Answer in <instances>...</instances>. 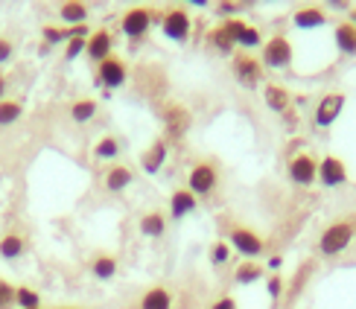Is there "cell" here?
I'll use <instances>...</instances> for the list:
<instances>
[{
	"mask_svg": "<svg viewBox=\"0 0 356 309\" xmlns=\"http://www.w3.org/2000/svg\"><path fill=\"white\" fill-rule=\"evenodd\" d=\"M356 237V225L350 219H339V222H330L321 231L318 237V254L321 257H339L342 251H348L350 242Z\"/></svg>",
	"mask_w": 356,
	"mask_h": 309,
	"instance_id": "obj_1",
	"label": "cell"
},
{
	"mask_svg": "<svg viewBox=\"0 0 356 309\" xmlns=\"http://www.w3.org/2000/svg\"><path fill=\"white\" fill-rule=\"evenodd\" d=\"M292 58H295V47H292V41L286 35H272L269 41H263V47H260L263 67L286 70V67H292Z\"/></svg>",
	"mask_w": 356,
	"mask_h": 309,
	"instance_id": "obj_2",
	"label": "cell"
},
{
	"mask_svg": "<svg viewBox=\"0 0 356 309\" xmlns=\"http://www.w3.org/2000/svg\"><path fill=\"white\" fill-rule=\"evenodd\" d=\"M161 18H164L161 12H152V9H146V6H135V9H126V12H123L120 29H123V35H126L129 41H140V38L152 29L155 21L161 24Z\"/></svg>",
	"mask_w": 356,
	"mask_h": 309,
	"instance_id": "obj_3",
	"label": "cell"
},
{
	"mask_svg": "<svg viewBox=\"0 0 356 309\" xmlns=\"http://www.w3.org/2000/svg\"><path fill=\"white\" fill-rule=\"evenodd\" d=\"M231 70H234V79L240 82L243 87H248V91H254V87L263 82V76H266V67H263V62H260L257 56L245 53V50L234 53Z\"/></svg>",
	"mask_w": 356,
	"mask_h": 309,
	"instance_id": "obj_4",
	"label": "cell"
},
{
	"mask_svg": "<svg viewBox=\"0 0 356 309\" xmlns=\"http://www.w3.org/2000/svg\"><path fill=\"white\" fill-rule=\"evenodd\" d=\"M161 33L164 38L175 41V44H187L190 35H193V18L187 15L184 6H170L164 12V18H161Z\"/></svg>",
	"mask_w": 356,
	"mask_h": 309,
	"instance_id": "obj_5",
	"label": "cell"
},
{
	"mask_svg": "<svg viewBox=\"0 0 356 309\" xmlns=\"http://www.w3.org/2000/svg\"><path fill=\"white\" fill-rule=\"evenodd\" d=\"M216 187H219V169L211 164V160H199V164L193 167L190 175H187V190L196 199L199 196L204 199V196H211Z\"/></svg>",
	"mask_w": 356,
	"mask_h": 309,
	"instance_id": "obj_6",
	"label": "cell"
},
{
	"mask_svg": "<svg viewBox=\"0 0 356 309\" xmlns=\"http://www.w3.org/2000/svg\"><path fill=\"white\" fill-rule=\"evenodd\" d=\"M228 245H231V251H240L245 260H254L266 251V242L260 240V233L243 225H234L228 231Z\"/></svg>",
	"mask_w": 356,
	"mask_h": 309,
	"instance_id": "obj_7",
	"label": "cell"
},
{
	"mask_svg": "<svg viewBox=\"0 0 356 309\" xmlns=\"http://www.w3.org/2000/svg\"><path fill=\"white\" fill-rule=\"evenodd\" d=\"M222 29L228 33L234 47H245V53H251V47H263L260 29L245 24L243 18H225V21H222Z\"/></svg>",
	"mask_w": 356,
	"mask_h": 309,
	"instance_id": "obj_8",
	"label": "cell"
},
{
	"mask_svg": "<svg viewBox=\"0 0 356 309\" xmlns=\"http://www.w3.org/2000/svg\"><path fill=\"white\" fill-rule=\"evenodd\" d=\"M286 175H289V181L292 184H298V187H313L318 181V158L313 155H292L286 160Z\"/></svg>",
	"mask_w": 356,
	"mask_h": 309,
	"instance_id": "obj_9",
	"label": "cell"
},
{
	"mask_svg": "<svg viewBox=\"0 0 356 309\" xmlns=\"http://www.w3.org/2000/svg\"><path fill=\"white\" fill-rule=\"evenodd\" d=\"M345 102H348V97H345L342 91H330V94H324V97L318 99V106H316V117H313L316 128H330V126L339 120V117H342Z\"/></svg>",
	"mask_w": 356,
	"mask_h": 309,
	"instance_id": "obj_10",
	"label": "cell"
},
{
	"mask_svg": "<svg viewBox=\"0 0 356 309\" xmlns=\"http://www.w3.org/2000/svg\"><path fill=\"white\" fill-rule=\"evenodd\" d=\"M129 79V65L123 62L120 56H108L102 65H97V82L106 87V91H117L123 87Z\"/></svg>",
	"mask_w": 356,
	"mask_h": 309,
	"instance_id": "obj_11",
	"label": "cell"
},
{
	"mask_svg": "<svg viewBox=\"0 0 356 309\" xmlns=\"http://www.w3.org/2000/svg\"><path fill=\"white\" fill-rule=\"evenodd\" d=\"M318 184L336 190V187H345L348 184V164L336 155H324L318 160Z\"/></svg>",
	"mask_w": 356,
	"mask_h": 309,
	"instance_id": "obj_12",
	"label": "cell"
},
{
	"mask_svg": "<svg viewBox=\"0 0 356 309\" xmlns=\"http://www.w3.org/2000/svg\"><path fill=\"white\" fill-rule=\"evenodd\" d=\"M85 56L91 58L94 65H102L108 56H114V35L108 33V29H97V33H91L88 35Z\"/></svg>",
	"mask_w": 356,
	"mask_h": 309,
	"instance_id": "obj_13",
	"label": "cell"
},
{
	"mask_svg": "<svg viewBox=\"0 0 356 309\" xmlns=\"http://www.w3.org/2000/svg\"><path fill=\"white\" fill-rule=\"evenodd\" d=\"M164 126L170 137H184L190 128V111L178 102H170V106H164Z\"/></svg>",
	"mask_w": 356,
	"mask_h": 309,
	"instance_id": "obj_14",
	"label": "cell"
},
{
	"mask_svg": "<svg viewBox=\"0 0 356 309\" xmlns=\"http://www.w3.org/2000/svg\"><path fill=\"white\" fill-rule=\"evenodd\" d=\"M324 24H330V18L321 6H301V9L292 12V26L304 29V33H309V29H321Z\"/></svg>",
	"mask_w": 356,
	"mask_h": 309,
	"instance_id": "obj_15",
	"label": "cell"
},
{
	"mask_svg": "<svg viewBox=\"0 0 356 309\" xmlns=\"http://www.w3.org/2000/svg\"><path fill=\"white\" fill-rule=\"evenodd\" d=\"M167 140H152L149 146L143 149V155H140V167H143V172H149V175H158L161 169H164V164H167Z\"/></svg>",
	"mask_w": 356,
	"mask_h": 309,
	"instance_id": "obj_16",
	"label": "cell"
},
{
	"mask_svg": "<svg viewBox=\"0 0 356 309\" xmlns=\"http://www.w3.org/2000/svg\"><path fill=\"white\" fill-rule=\"evenodd\" d=\"M333 41H336V50L348 56V58H356V26L350 21H336L333 26Z\"/></svg>",
	"mask_w": 356,
	"mask_h": 309,
	"instance_id": "obj_17",
	"label": "cell"
},
{
	"mask_svg": "<svg viewBox=\"0 0 356 309\" xmlns=\"http://www.w3.org/2000/svg\"><path fill=\"white\" fill-rule=\"evenodd\" d=\"M196 208H199V199L193 196L187 187L184 190H175V193L170 196V216L175 219V222H178V219H187Z\"/></svg>",
	"mask_w": 356,
	"mask_h": 309,
	"instance_id": "obj_18",
	"label": "cell"
},
{
	"mask_svg": "<svg viewBox=\"0 0 356 309\" xmlns=\"http://www.w3.org/2000/svg\"><path fill=\"white\" fill-rule=\"evenodd\" d=\"M131 181H135V172H131V167H126V164H111L106 172L108 193H123L126 187H131Z\"/></svg>",
	"mask_w": 356,
	"mask_h": 309,
	"instance_id": "obj_19",
	"label": "cell"
},
{
	"mask_svg": "<svg viewBox=\"0 0 356 309\" xmlns=\"http://www.w3.org/2000/svg\"><path fill=\"white\" fill-rule=\"evenodd\" d=\"M138 228H140V233H143L146 240H161L167 233V216L161 213V210H149V213L140 216Z\"/></svg>",
	"mask_w": 356,
	"mask_h": 309,
	"instance_id": "obj_20",
	"label": "cell"
},
{
	"mask_svg": "<svg viewBox=\"0 0 356 309\" xmlns=\"http://www.w3.org/2000/svg\"><path fill=\"white\" fill-rule=\"evenodd\" d=\"M263 99H266V106H269L275 114H286L292 108V94L286 91L284 85H266Z\"/></svg>",
	"mask_w": 356,
	"mask_h": 309,
	"instance_id": "obj_21",
	"label": "cell"
},
{
	"mask_svg": "<svg viewBox=\"0 0 356 309\" xmlns=\"http://www.w3.org/2000/svg\"><path fill=\"white\" fill-rule=\"evenodd\" d=\"M263 274H266V269L260 266L257 260H243L240 266H236V272H234V281L240 286H251V283L263 281Z\"/></svg>",
	"mask_w": 356,
	"mask_h": 309,
	"instance_id": "obj_22",
	"label": "cell"
},
{
	"mask_svg": "<svg viewBox=\"0 0 356 309\" xmlns=\"http://www.w3.org/2000/svg\"><path fill=\"white\" fill-rule=\"evenodd\" d=\"M140 309H172V295L164 286H152L138 303Z\"/></svg>",
	"mask_w": 356,
	"mask_h": 309,
	"instance_id": "obj_23",
	"label": "cell"
},
{
	"mask_svg": "<svg viewBox=\"0 0 356 309\" xmlns=\"http://www.w3.org/2000/svg\"><path fill=\"white\" fill-rule=\"evenodd\" d=\"M24 248H26V242H24L21 233L9 231V233L0 237V257H3V260H18L24 254Z\"/></svg>",
	"mask_w": 356,
	"mask_h": 309,
	"instance_id": "obj_24",
	"label": "cell"
},
{
	"mask_svg": "<svg viewBox=\"0 0 356 309\" xmlns=\"http://www.w3.org/2000/svg\"><path fill=\"white\" fill-rule=\"evenodd\" d=\"M91 274L97 277V281H111V277L117 274V257L114 254H97L91 260Z\"/></svg>",
	"mask_w": 356,
	"mask_h": 309,
	"instance_id": "obj_25",
	"label": "cell"
},
{
	"mask_svg": "<svg viewBox=\"0 0 356 309\" xmlns=\"http://www.w3.org/2000/svg\"><path fill=\"white\" fill-rule=\"evenodd\" d=\"M58 15H62L65 24L79 26V24L88 21V6L82 3V0H67V3H62V9H58Z\"/></svg>",
	"mask_w": 356,
	"mask_h": 309,
	"instance_id": "obj_26",
	"label": "cell"
},
{
	"mask_svg": "<svg viewBox=\"0 0 356 309\" xmlns=\"http://www.w3.org/2000/svg\"><path fill=\"white\" fill-rule=\"evenodd\" d=\"M94 117H97V102L94 99H76L70 106V120L73 123L82 126V123H91Z\"/></svg>",
	"mask_w": 356,
	"mask_h": 309,
	"instance_id": "obj_27",
	"label": "cell"
},
{
	"mask_svg": "<svg viewBox=\"0 0 356 309\" xmlns=\"http://www.w3.org/2000/svg\"><path fill=\"white\" fill-rule=\"evenodd\" d=\"M24 117V106L18 99H0V126H15Z\"/></svg>",
	"mask_w": 356,
	"mask_h": 309,
	"instance_id": "obj_28",
	"label": "cell"
},
{
	"mask_svg": "<svg viewBox=\"0 0 356 309\" xmlns=\"http://www.w3.org/2000/svg\"><path fill=\"white\" fill-rule=\"evenodd\" d=\"M117 155H120V140H117L114 135H106V137L97 140V146H94V158L97 160H114Z\"/></svg>",
	"mask_w": 356,
	"mask_h": 309,
	"instance_id": "obj_29",
	"label": "cell"
},
{
	"mask_svg": "<svg viewBox=\"0 0 356 309\" xmlns=\"http://www.w3.org/2000/svg\"><path fill=\"white\" fill-rule=\"evenodd\" d=\"M15 306L21 309H41V295L29 286H15Z\"/></svg>",
	"mask_w": 356,
	"mask_h": 309,
	"instance_id": "obj_30",
	"label": "cell"
},
{
	"mask_svg": "<svg viewBox=\"0 0 356 309\" xmlns=\"http://www.w3.org/2000/svg\"><path fill=\"white\" fill-rule=\"evenodd\" d=\"M207 38H211L213 47H216L219 53H225V56H231V53L236 50L234 44H231V38H228V33L222 29V24H219V26H213V29H211V35H207Z\"/></svg>",
	"mask_w": 356,
	"mask_h": 309,
	"instance_id": "obj_31",
	"label": "cell"
},
{
	"mask_svg": "<svg viewBox=\"0 0 356 309\" xmlns=\"http://www.w3.org/2000/svg\"><path fill=\"white\" fill-rule=\"evenodd\" d=\"M228 260H231V245H228L225 240L213 242V245H211V262H213V266H225Z\"/></svg>",
	"mask_w": 356,
	"mask_h": 309,
	"instance_id": "obj_32",
	"label": "cell"
},
{
	"mask_svg": "<svg viewBox=\"0 0 356 309\" xmlns=\"http://www.w3.org/2000/svg\"><path fill=\"white\" fill-rule=\"evenodd\" d=\"M85 47H88V38H70L65 44V58H67V62H73V58H79L85 53Z\"/></svg>",
	"mask_w": 356,
	"mask_h": 309,
	"instance_id": "obj_33",
	"label": "cell"
},
{
	"mask_svg": "<svg viewBox=\"0 0 356 309\" xmlns=\"http://www.w3.org/2000/svg\"><path fill=\"white\" fill-rule=\"evenodd\" d=\"M15 306V286L0 277V309H12Z\"/></svg>",
	"mask_w": 356,
	"mask_h": 309,
	"instance_id": "obj_34",
	"label": "cell"
},
{
	"mask_svg": "<svg viewBox=\"0 0 356 309\" xmlns=\"http://www.w3.org/2000/svg\"><path fill=\"white\" fill-rule=\"evenodd\" d=\"M266 292H269V298H272V301H277L280 295H284V277H280V274H272L269 281H266Z\"/></svg>",
	"mask_w": 356,
	"mask_h": 309,
	"instance_id": "obj_35",
	"label": "cell"
},
{
	"mask_svg": "<svg viewBox=\"0 0 356 309\" xmlns=\"http://www.w3.org/2000/svg\"><path fill=\"white\" fill-rule=\"evenodd\" d=\"M12 56H15V44H12L9 38H3V35H0V65L12 62Z\"/></svg>",
	"mask_w": 356,
	"mask_h": 309,
	"instance_id": "obj_36",
	"label": "cell"
},
{
	"mask_svg": "<svg viewBox=\"0 0 356 309\" xmlns=\"http://www.w3.org/2000/svg\"><path fill=\"white\" fill-rule=\"evenodd\" d=\"M207 309H240V306H236V301H234L231 295H219Z\"/></svg>",
	"mask_w": 356,
	"mask_h": 309,
	"instance_id": "obj_37",
	"label": "cell"
},
{
	"mask_svg": "<svg viewBox=\"0 0 356 309\" xmlns=\"http://www.w3.org/2000/svg\"><path fill=\"white\" fill-rule=\"evenodd\" d=\"M240 9H243V3H219V15H234Z\"/></svg>",
	"mask_w": 356,
	"mask_h": 309,
	"instance_id": "obj_38",
	"label": "cell"
},
{
	"mask_svg": "<svg viewBox=\"0 0 356 309\" xmlns=\"http://www.w3.org/2000/svg\"><path fill=\"white\" fill-rule=\"evenodd\" d=\"M6 87H9V82H6L3 73H0V99H6Z\"/></svg>",
	"mask_w": 356,
	"mask_h": 309,
	"instance_id": "obj_39",
	"label": "cell"
},
{
	"mask_svg": "<svg viewBox=\"0 0 356 309\" xmlns=\"http://www.w3.org/2000/svg\"><path fill=\"white\" fill-rule=\"evenodd\" d=\"M280 262H284L280 257H272V260H269V269H272V272H277V269H280Z\"/></svg>",
	"mask_w": 356,
	"mask_h": 309,
	"instance_id": "obj_40",
	"label": "cell"
},
{
	"mask_svg": "<svg viewBox=\"0 0 356 309\" xmlns=\"http://www.w3.org/2000/svg\"><path fill=\"white\" fill-rule=\"evenodd\" d=\"M348 21H350V24L356 26V6H350V18H348Z\"/></svg>",
	"mask_w": 356,
	"mask_h": 309,
	"instance_id": "obj_41",
	"label": "cell"
},
{
	"mask_svg": "<svg viewBox=\"0 0 356 309\" xmlns=\"http://www.w3.org/2000/svg\"><path fill=\"white\" fill-rule=\"evenodd\" d=\"M58 309H73V306H58Z\"/></svg>",
	"mask_w": 356,
	"mask_h": 309,
	"instance_id": "obj_42",
	"label": "cell"
}]
</instances>
